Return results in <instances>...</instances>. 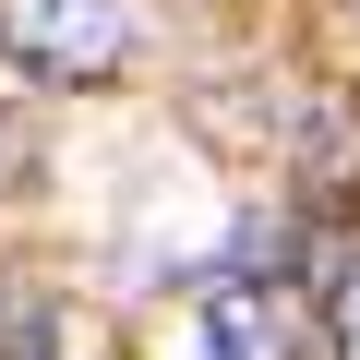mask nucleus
<instances>
[{"label":"nucleus","mask_w":360,"mask_h":360,"mask_svg":"<svg viewBox=\"0 0 360 360\" xmlns=\"http://www.w3.org/2000/svg\"><path fill=\"white\" fill-rule=\"evenodd\" d=\"M324 348L336 360H360V252L336 264V288H324Z\"/></svg>","instance_id":"20e7f679"},{"label":"nucleus","mask_w":360,"mask_h":360,"mask_svg":"<svg viewBox=\"0 0 360 360\" xmlns=\"http://www.w3.org/2000/svg\"><path fill=\"white\" fill-rule=\"evenodd\" d=\"M132 49V0H0V60L37 84H96Z\"/></svg>","instance_id":"f257e3e1"},{"label":"nucleus","mask_w":360,"mask_h":360,"mask_svg":"<svg viewBox=\"0 0 360 360\" xmlns=\"http://www.w3.org/2000/svg\"><path fill=\"white\" fill-rule=\"evenodd\" d=\"M0 360H49V312H37V288H0Z\"/></svg>","instance_id":"7ed1b4c3"},{"label":"nucleus","mask_w":360,"mask_h":360,"mask_svg":"<svg viewBox=\"0 0 360 360\" xmlns=\"http://www.w3.org/2000/svg\"><path fill=\"white\" fill-rule=\"evenodd\" d=\"M205 348L217 360H312V312L288 276H217L205 288Z\"/></svg>","instance_id":"f03ea898"}]
</instances>
